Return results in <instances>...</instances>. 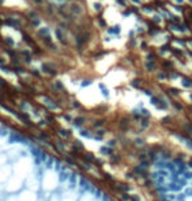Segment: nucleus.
<instances>
[{
    "instance_id": "5",
    "label": "nucleus",
    "mask_w": 192,
    "mask_h": 201,
    "mask_svg": "<svg viewBox=\"0 0 192 201\" xmlns=\"http://www.w3.org/2000/svg\"><path fill=\"white\" fill-rule=\"evenodd\" d=\"M5 21H7V24H8L9 26H13V27H16V26H18V25H20V22H18L17 20H16L14 17H8Z\"/></svg>"
},
{
    "instance_id": "7",
    "label": "nucleus",
    "mask_w": 192,
    "mask_h": 201,
    "mask_svg": "<svg viewBox=\"0 0 192 201\" xmlns=\"http://www.w3.org/2000/svg\"><path fill=\"white\" fill-rule=\"evenodd\" d=\"M107 31L110 33V34H119V33H120V25H115L112 27H110Z\"/></svg>"
},
{
    "instance_id": "19",
    "label": "nucleus",
    "mask_w": 192,
    "mask_h": 201,
    "mask_svg": "<svg viewBox=\"0 0 192 201\" xmlns=\"http://www.w3.org/2000/svg\"><path fill=\"white\" fill-rule=\"evenodd\" d=\"M145 94H146V96H152V92L148 90V89H145Z\"/></svg>"
},
{
    "instance_id": "3",
    "label": "nucleus",
    "mask_w": 192,
    "mask_h": 201,
    "mask_svg": "<svg viewBox=\"0 0 192 201\" xmlns=\"http://www.w3.org/2000/svg\"><path fill=\"white\" fill-rule=\"evenodd\" d=\"M157 68V64H156V61H149V60H146V63H145V69L148 72H153Z\"/></svg>"
},
{
    "instance_id": "4",
    "label": "nucleus",
    "mask_w": 192,
    "mask_h": 201,
    "mask_svg": "<svg viewBox=\"0 0 192 201\" xmlns=\"http://www.w3.org/2000/svg\"><path fill=\"white\" fill-rule=\"evenodd\" d=\"M38 33H39V35H42L43 38H46V37H50V35H51V30H50V27H41V29L38 30Z\"/></svg>"
},
{
    "instance_id": "15",
    "label": "nucleus",
    "mask_w": 192,
    "mask_h": 201,
    "mask_svg": "<svg viewBox=\"0 0 192 201\" xmlns=\"http://www.w3.org/2000/svg\"><path fill=\"white\" fill-rule=\"evenodd\" d=\"M5 42H7V43H9V46H13V44H14V42H13L12 39H10V38H9V37L7 38V39H5Z\"/></svg>"
},
{
    "instance_id": "13",
    "label": "nucleus",
    "mask_w": 192,
    "mask_h": 201,
    "mask_svg": "<svg viewBox=\"0 0 192 201\" xmlns=\"http://www.w3.org/2000/svg\"><path fill=\"white\" fill-rule=\"evenodd\" d=\"M169 93L174 94V96H178V94H179V92H177V89H174V88H170L169 89Z\"/></svg>"
},
{
    "instance_id": "2",
    "label": "nucleus",
    "mask_w": 192,
    "mask_h": 201,
    "mask_svg": "<svg viewBox=\"0 0 192 201\" xmlns=\"http://www.w3.org/2000/svg\"><path fill=\"white\" fill-rule=\"evenodd\" d=\"M69 10H71V13L75 14V16H80L82 13V8H81V5H79V4H71L69 5Z\"/></svg>"
},
{
    "instance_id": "10",
    "label": "nucleus",
    "mask_w": 192,
    "mask_h": 201,
    "mask_svg": "<svg viewBox=\"0 0 192 201\" xmlns=\"http://www.w3.org/2000/svg\"><path fill=\"white\" fill-rule=\"evenodd\" d=\"M158 79H162V81H165V80H167V75L165 73V72H160V73H158Z\"/></svg>"
},
{
    "instance_id": "20",
    "label": "nucleus",
    "mask_w": 192,
    "mask_h": 201,
    "mask_svg": "<svg viewBox=\"0 0 192 201\" xmlns=\"http://www.w3.org/2000/svg\"><path fill=\"white\" fill-rule=\"evenodd\" d=\"M123 14H124V16H129V14H131V10H124Z\"/></svg>"
},
{
    "instance_id": "16",
    "label": "nucleus",
    "mask_w": 192,
    "mask_h": 201,
    "mask_svg": "<svg viewBox=\"0 0 192 201\" xmlns=\"http://www.w3.org/2000/svg\"><path fill=\"white\" fill-rule=\"evenodd\" d=\"M34 3L38 5H42V4H45V0H34Z\"/></svg>"
},
{
    "instance_id": "14",
    "label": "nucleus",
    "mask_w": 192,
    "mask_h": 201,
    "mask_svg": "<svg viewBox=\"0 0 192 201\" xmlns=\"http://www.w3.org/2000/svg\"><path fill=\"white\" fill-rule=\"evenodd\" d=\"M140 84H141V81H140V80H139V79H136V80H135V81H133V82H132V85H133V86H136V88H137V86H140Z\"/></svg>"
},
{
    "instance_id": "22",
    "label": "nucleus",
    "mask_w": 192,
    "mask_h": 201,
    "mask_svg": "<svg viewBox=\"0 0 192 201\" xmlns=\"http://www.w3.org/2000/svg\"><path fill=\"white\" fill-rule=\"evenodd\" d=\"M177 3H178V4H182V3H183V0H177Z\"/></svg>"
},
{
    "instance_id": "17",
    "label": "nucleus",
    "mask_w": 192,
    "mask_h": 201,
    "mask_svg": "<svg viewBox=\"0 0 192 201\" xmlns=\"http://www.w3.org/2000/svg\"><path fill=\"white\" fill-rule=\"evenodd\" d=\"M94 9H96V10H101V4H100V3H96V4H94Z\"/></svg>"
},
{
    "instance_id": "12",
    "label": "nucleus",
    "mask_w": 192,
    "mask_h": 201,
    "mask_svg": "<svg viewBox=\"0 0 192 201\" xmlns=\"http://www.w3.org/2000/svg\"><path fill=\"white\" fill-rule=\"evenodd\" d=\"M144 10H145L146 13H150V12H153V7H150V5H145Z\"/></svg>"
},
{
    "instance_id": "18",
    "label": "nucleus",
    "mask_w": 192,
    "mask_h": 201,
    "mask_svg": "<svg viewBox=\"0 0 192 201\" xmlns=\"http://www.w3.org/2000/svg\"><path fill=\"white\" fill-rule=\"evenodd\" d=\"M175 107H177L178 110H182L183 107H182V105H179V103H175Z\"/></svg>"
},
{
    "instance_id": "9",
    "label": "nucleus",
    "mask_w": 192,
    "mask_h": 201,
    "mask_svg": "<svg viewBox=\"0 0 192 201\" xmlns=\"http://www.w3.org/2000/svg\"><path fill=\"white\" fill-rule=\"evenodd\" d=\"M146 60H149V61H154V60H156V54H153V52L148 54V56H146Z\"/></svg>"
},
{
    "instance_id": "6",
    "label": "nucleus",
    "mask_w": 192,
    "mask_h": 201,
    "mask_svg": "<svg viewBox=\"0 0 192 201\" xmlns=\"http://www.w3.org/2000/svg\"><path fill=\"white\" fill-rule=\"evenodd\" d=\"M182 85L184 88H192V79H188V77H183V79H182Z\"/></svg>"
},
{
    "instance_id": "1",
    "label": "nucleus",
    "mask_w": 192,
    "mask_h": 201,
    "mask_svg": "<svg viewBox=\"0 0 192 201\" xmlns=\"http://www.w3.org/2000/svg\"><path fill=\"white\" fill-rule=\"evenodd\" d=\"M55 33H56V38H58V41L62 43V44H64V46H67L68 44V39H67V35H65V31H64V29L63 27H58L56 30H55Z\"/></svg>"
},
{
    "instance_id": "11",
    "label": "nucleus",
    "mask_w": 192,
    "mask_h": 201,
    "mask_svg": "<svg viewBox=\"0 0 192 201\" xmlns=\"http://www.w3.org/2000/svg\"><path fill=\"white\" fill-rule=\"evenodd\" d=\"M167 51H170L169 44H163V46L161 47V54H165V52H167Z\"/></svg>"
},
{
    "instance_id": "8",
    "label": "nucleus",
    "mask_w": 192,
    "mask_h": 201,
    "mask_svg": "<svg viewBox=\"0 0 192 201\" xmlns=\"http://www.w3.org/2000/svg\"><path fill=\"white\" fill-rule=\"evenodd\" d=\"M141 127L142 128H146V127H149V119L148 118H144V119H141Z\"/></svg>"
},
{
    "instance_id": "21",
    "label": "nucleus",
    "mask_w": 192,
    "mask_h": 201,
    "mask_svg": "<svg viewBox=\"0 0 192 201\" xmlns=\"http://www.w3.org/2000/svg\"><path fill=\"white\" fill-rule=\"evenodd\" d=\"M132 2H133L135 4H140V0H132Z\"/></svg>"
}]
</instances>
